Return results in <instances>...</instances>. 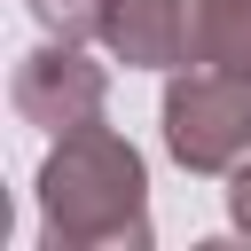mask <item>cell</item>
I'll return each mask as SVG.
<instances>
[{
    "mask_svg": "<svg viewBox=\"0 0 251 251\" xmlns=\"http://www.w3.org/2000/svg\"><path fill=\"white\" fill-rule=\"evenodd\" d=\"M39 235L47 251H149V173L110 126L55 133L39 157Z\"/></svg>",
    "mask_w": 251,
    "mask_h": 251,
    "instance_id": "obj_1",
    "label": "cell"
},
{
    "mask_svg": "<svg viewBox=\"0 0 251 251\" xmlns=\"http://www.w3.org/2000/svg\"><path fill=\"white\" fill-rule=\"evenodd\" d=\"M165 149L180 173H235L251 157V78L188 63L165 86Z\"/></svg>",
    "mask_w": 251,
    "mask_h": 251,
    "instance_id": "obj_2",
    "label": "cell"
},
{
    "mask_svg": "<svg viewBox=\"0 0 251 251\" xmlns=\"http://www.w3.org/2000/svg\"><path fill=\"white\" fill-rule=\"evenodd\" d=\"M8 102H16V118L39 126V133H78V126H102V110H110V71L86 55V39H55V31H47L31 55H16Z\"/></svg>",
    "mask_w": 251,
    "mask_h": 251,
    "instance_id": "obj_3",
    "label": "cell"
},
{
    "mask_svg": "<svg viewBox=\"0 0 251 251\" xmlns=\"http://www.w3.org/2000/svg\"><path fill=\"white\" fill-rule=\"evenodd\" d=\"M188 8L196 0H110L102 47L126 71H180L188 63Z\"/></svg>",
    "mask_w": 251,
    "mask_h": 251,
    "instance_id": "obj_4",
    "label": "cell"
},
{
    "mask_svg": "<svg viewBox=\"0 0 251 251\" xmlns=\"http://www.w3.org/2000/svg\"><path fill=\"white\" fill-rule=\"evenodd\" d=\"M188 63L251 78V0H196L188 8Z\"/></svg>",
    "mask_w": 251,
    "mask_h": 251,
    "instance_id": "obj_5",
    "label": "cell"
},
{
    "mask_svg": "<svg viewBox=\"0 0 251 251\" xmlns=\"http://www.w3.org/2000/svg\"><path fill=\"white\" fill-rule=\"evenodd\" d=\"M31 16H39L55 39H102V16H110V0H31Z\"/></svg>",
    "mask_w": 251,
    "mask_h": 251,
    "instance_id": "obj_6",
    "label": "cell"
},
{
    "mask_svg": "<svg viewBox=\"0 0 251 251\" xmlns=\"http://www.w3.org/2000/svg\"><path fill=\"white\" fill-rule=\"evenodd\" d=\"M227 220H235V235H251V157L227 173Z\"/></svg>",
    "mask_w": 251,
    "mask_h": 251,
    "instance_id": "obj_7",
    "label": "cell"
}]
</instances>
